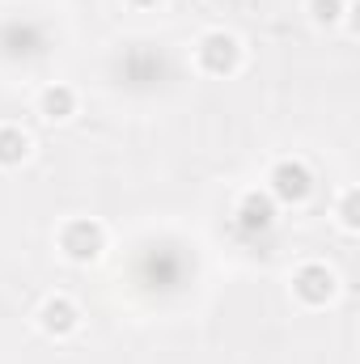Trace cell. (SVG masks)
<instances>
[{
	"mask_svg": "<svg viewBox=\"0 0 360 364\" xmlns=\"http://www.w3.org/2000/svg\"><path fill=\"white\" fill-rule=\"evenodd\" d=\"M335 292H339V279H335V272H331L327 263H301V267L292 272V296H297L305 309L331 305Z\"/></svg>",
	"mask_w": 360,
	"mask_h": 364,
	"instance_id": "cell-4",
	"label": "cell"
},
{
	"mask_svg": "<svg viewBox=\"0 0 360 364\" xmlns=\"http://www.w3.org/2000/svg\"><path fill=\"white\" fill-rule=\"evenodd\" d=\"M77 326H81V309H77L73 296H47L38 305V331L43 335L68 339V335H77Z\"/></svg>",
	"mask_w": 360,
	"mask_h": 364,
	"instance_id": "cell-6",
	"label": "cell"
},
{
	"mask_svg": "<svg viewBox=\"0 0 360 364\" xmlns=\"http://www.w3.org/2000/svg\"><path fill=\"white\" fill-rule=\"evenodd\" d=\"M106 250V229L93 216H77L60 229V255L68 263H93Z\"/></svg>",
	"mask_w": 360,
	"mask_h": 364,
	"instance_id": "cell-3",
	"label": "cell"
},
{
	"mask_svg": "<svg viewBox=\"0 0 360 364\" xmlns=\"http://www.w3.org/2000/svg\"><path fill=\"white\" fill-rule=\"evenodd\" d=\"M127 4H136V9H157L162 0H127Z\"/></svg>",
	"mask_w": 360,
	"mask_h": 364,
	"instance_id": "cell-11",
	"label": "cell"
},
{
	"mask_svg": "<svg viewBox=\"0 0 360 364\" xmlns=\"http://www.w3.org/2000/svg\"><path fill=\"white\" fill-rule=\"evenodd\" d=\"M30 157V136L13 123H0V170H13Z\"/></svg>",
	"mask_w": 360,
	"mask_h": 364,
	"instance_id": "cell-8",
	"label": "cell"
},
{
	"mask_svg": "<svg viewBox=\"0 0 360 364\" xmlns=\"http://www.w3.org/2000/svg\"><path fill=\"white\" fill-rule=\"evenodd\" d=\"M344 13H348L344 0H309V17H314L318 26H335Z\"/></svg>",
	"mask_w": 360,
	"mask_h": 364,
	"instance_id": "cell-10",
	"label": "cell"
},
{
	"mask_svg": "<svg viewBox=\"0 0 360 364\" xmlns=\"http://www.w3.org/2000/svg\"><path fill=\"white\" fill-rule=\"evenodd\" d=\"M233 220H238V229H242L246 237L271 233V229H275V199H271L268 191H246V195L238 199Z\"/></svg>",
	"mask_w": 360,
	"mask_h": 364,
	"instance_id": "cell-5",
	"label": "cell"
},
{
	"mask_svg": "<svg viewBox=\"0 0 360 364\" xmlns=\"http://www.w3.org/2000/svg\"><path fill=\"white\" fill-rule=\"evenodd\" d=\"M268 195L275 203H288V208L305 203L314 195V170L305 161H297V157H280L268 174Z\"/></svg>",
	"mask_w": 360,
	"mask_h": 364,
	"instance_id": "cell-2",
	"label": "cell"
},
{
	"mask_svg": "<svg viewBox=\"0 0 360 364\" xmlns=\"http://www.w3.org/2000/svg\"><path fill=\"white\" fill-rule=\"evenodd\" d=\"M339 225H344L348 233H356L360 229V191L356 186H348L344 199H339Z\"/></svg>",
	"mask_w": 360,
	"mask_h": 364,
	"instance_id": "cell-9",
	"label": "cell"
},
{
	"mask_svg": "<svg viewBox=\"0 0 360 364\" xmlns=\"http://www.w3.org/2000/svg\"><path fill=\"white\" fill-rule=\"evenodd\" d=\"M195 68L203 77H233L242 68V43L229 30H208L195 43Z\"/></svg>",
	"mask_w": 360,
	"mask_h": 364,
	"instance_id": "cell-1",
	"label": "cell"
},
{
	"mask_svg": "<svg viewBox=\"0 0 360 364\" xmlns=\"http://www.w3.org/2000/svg\"><path fill=\"white\" fill-rule=\"evenodd\" d=\"M38 114H43V119H51V123L73 119V114H77V90H73V85H64V81L47 85V90L38 93Z\"/></svg>",
	"mask_w": 360,
	"mask_h": 364,
	"instance_id": "cell-7",
	"label": "cell"
}]
</instances>
